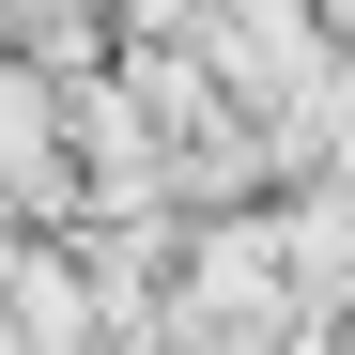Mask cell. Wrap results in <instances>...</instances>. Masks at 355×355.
Segmentation results:
<instances>
[{"mask_svg": "<svg viewBox=\"0 0 355 355\" xmlns=\"http://www.w3.org/2000/svg\"><path fill=\"white\" fill-rule=\"evenodd\" d=\"M263 216H278V278H293V309L340 324V309H355V201H340V186H278Z\"/></svg>", "mask_w": 355, "mask_h": 355, "instance_id": "obj_1", "label": "cell"}, {"mask_svg": "<svg viewBox=\"0 0 355 355\" xmlns=\"http://www.w3.org/2000/svg\"><path fill=\"white\" fill-rule=\"evenodd\" d=\"M324 31H355V0H324Z\"/></svg>", "mask_w": 355, "mask_h": 355, "instance_id": "obj_2", "label": "cell"}, {"mask_svg": "<svg viewBox=\"0 0 355 355\" xmlns=\"http://www.w3.org/2000/svg\"><path fill=\"white\" fill-rule=\"evenodd\" d=\"M0 355H16V324H0Z\"/></svg>", "mask_w": 355, "mask_h": 355, "instance_id": "obj_3", "label": "cell"}, {"mask_svg": "<svg viewBox=\"0 0 355 355\" xmlns=\"http://www.w3.org/2000/svg\"><path fill=\"white\" fill-rule=\"evenodd\" d=\"M340 62H355V31H340Z\"/></svg>", "mask_w": 355, "mask_h": 355, "instance_id": "obj_4", "label": "cell"}]
</instances>
